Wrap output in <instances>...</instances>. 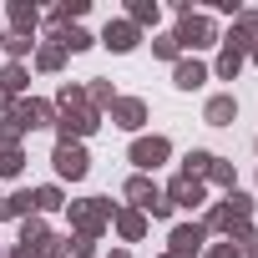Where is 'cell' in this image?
<instances>
[{"mask_svg":"<svg viewBox=\"0 0 258 258\" xmlns=\"http://www.w3.org/2000/svg\"><path fill=\"white\" fill-rule=\"evenodd\" d=\"M238 66H243V46H228V51H223V61H218V76H228V81H233V76H238Z\"/></svg>","mask_w":258,"mask_h":258,"instance_id":"16","label":"cell"},{"mask_svg":"<svg viewBox=\"0 0 258 258\" xmlns=\"http://www.w3.org/2000/svg\"><path fill=\"white\" fill-rule=\"evenodd\" d=\"M208 177H213V182H233V167H228V162H213V172H208Z\"/></svg>","mask_w":258,"mask_h":258,"instance_id":"29","label":"cell"},{"mask_svg":"<svg viewBox=\"0 0 258 258\" xmlns=\"http://www.w3.org/2000/svg\"><path fill=\"white\" fill-rule=\"evenodd\" d=\"M11 21H16V36H26V31L36 26V6H21V0H16V6H11Z\"/></svg>","mask_w":258,"mask_h":258,"instance_id":"15","label":"cell"},{"mask_svg":"<svg viewBox=\"0 0 258 258\" xmlns=\"http://www.w3.org/2000/svg\"><path fill=\"white\" fill-rule=\"evenodd\" d=\"M56 41H61V51H86V46H91V36H86V31H76V26H71V31H61Z\"/></svg>","mask_w":258,"mask_h":258,"instance_id":"17","label":"cell"},{"mask_svg":"<svg viewBox=\"0 0 258 258\" xmlns=\"http://www.w3.org/2000/svg\"><path fill=\"white\" fill-rule=\"evenodd\" d=\"M0 46H6V36H0Z\"/></svg>","mask_w":258,"mask_h":258,"instance_id":"33","label":"cell"},{"mask_svg":"<svg viewBox=\"0 0 258 258\" xmlns=\"http://www.w3.org/2000/svg\"><path fill=\"white\" fill-rule=\"evenodd\" d=\"M0 91H6V96H11V91H26V71H21V66H6V76H0Z\"/></svg>","mask_w":258,"mask_h":258,"instance_id":"21","label":"cell"},{"mask_svg":"<svg viewBox=\"0 0 258 258\" xmlns=\"http://www.w3.org/2000/svg\"><path fill=\"white\" fill-rule=\"evenodd\" d=\"M31 208H36V198H31V192H16V198L0 203V213H6V218H21V213H31Z\"/></svg>","mask_w":258,"mask_h":258,"instance_id":"14","label":"cell"},{"mask_svg":"<svg viewBox=\"0 0 258 258\" xmlns=\"http://www.w3.org/2000/svg\"><path fill=\"white\" fill-rule=\"evenodd\" d=\"M41 243H51L46 238V223H26L21 228V248H41Z\"/></svg>","mask_w":258,"mask_h":258,"instance_id":"18","label":"cell"},{"mask_svg":"<svg viewBox=\"0 0 258 258\" xmlns=\"http://www.w3.org/2000/svg\"><path fill=\"white\" fill-rule=\"evenodd\" d=\"M203 81H208V71H203L198 61H177V86H182V91H192V86H203Z\"/></svg>","mask_w":258,"mask_h":258,"instance_id":"13","label":"cell"},{"mask_svg":"<svg viewBox=\"0 0 258 258\" xmlns=\"http://www.w3.org/2000/svg\"><path fill=\"white\" fill-rule=\"evenodd\" d=\"M213 162H218L213 152H187V157H182V177H208Z\"/></svg>","mask_w":258,"mask_h":258,"instance_id":"12","label":"cell"},{"mask_svg":"<svg viewBox=\"0 0 258 258\" xmlns=\"http://www.w3.org/2000/svg\"><path fill=\"white\" fill-rule=\"evenodd\" d=\"M111 51H132L137 46V26L132 21H106V36H101Z\"/></svg>","mask_w":258,"mask_h":258,"instance_id":"8","label":"cell"},{"mask_svg":"<svg viewBox=\"0 0 258 258\" xmlns=\"http://www.w3.org/2000/svg\"><path fill=\"white\" fill-rule=\"evenodd\" d=\"M11 258H41V253H36V248H16Z\"/></svg>","mask_w":258,"mask_h":258,"instance_id":"31","label":"cell"},{"mask_svg":"<svg viewBox=\"0 0 258 258\" xmlns=\"http://www.w3.org/2000/svg\"><path fill=\"white\" fill-rule=\"evenodd\" d=\"M21 132H26V126H21V121H16V111H11V116H6V126H0V137H6V147H16V142H21Z\"/></svg>","mask_w":258,"mask_h":258,"instance_id":"24","label":"cell"},{"mask_svg":"<svg viewBox=\"0 0 258 258\" xmlns=\"http://www.w3.org/2000/svg\"><path fill=\"white\" fill-rule=\"evenodd\" d=\"M167 203H172V208H198V203H203V182H198V177H177V182L167 187Z\"/></svg>","mask_w":258,"mask_h":258,"instance_id":"6","label":"cell"},{"mask_svg":"<svg viewBox=\"0 0 258 258\" xmlns=\"http://www.w3.org/2000/svg\"><path fill=\"white\" fill-rule=\"evenodd\" d=\"M208 258H238V253H233V248H228V243H223V248H213V253H208Z\"/></svg>","mask_w":258,"mask_h":258,"instance_id":"30","label":"cell"},{"mask_svg":"<svg viewBox=\"0 0 258 258\" xmlns=\"http://www.w3.org/2000/svg\"><path fill=\"white\" fill-rule=\"evenodd\" d=\"M162 157H167V137H137L132 142V162L137 167H157Z\"/></svg>","mask_w":258,"mask_h":258,"instance_id":"4","label":"cell"},{"mask_svg":"<svg viewBox=\"0 0 258 258\" xmlns=\"http://www.w3.org/2000/svg\"><path fill=\"white\" fill-rule=\"evenodd\" d=\"M86 132H96V111H66V116H61V142L86 137Z\"/></svg>","mask_w":258,"mask_h":258,"instance_id":"7","label":"cell"},{"mask_svg":"<svg viewBox=\"0 0 258 258\" xmlns=\"http://www.w3.org/2000/svg\"><path fill=\"white\" fill-rule=\"evenodd\" d=\"M111 121H116V126H126V132H137V126L147 121V106H142V101H132V96H121V101H111Z\"/></svg>","mask_w":258,"mask_h":258,"instance_id":"5","label":"cell"},{"mask_svg":"<svg viewBox=\"0 0 258 258\" xmlns=\"http://www.w3.org/2000/svg\"><path fill=\"white\" fill-rule=\"evenodd\" d=\"M116 228L121 238H142V213H116Z\"/></svg>","mask_w":258,"mask_h":258,"instance_id":"19","label":"cell"},{"mask_svg":"<svg viewBox=\"0 0 258 258\" xmlns=\"http://www.w3.org/2000/svg\"><path fill=\"white\" fill-rule=\"evenodd\" d=\"M31 198H36V208H41V213H51V208H61V192H56V187H36Z\"/></svg>","mask_w":258,"mask_h":258,"instance_id":"23","label":"cell"},{"mask_svg":"<svg viewBox=\"0 0 258 258\" xmlns=\"http://www.w3.org/2000/svg\"><path fill=\"white\" fill-rule=\"evenodd\" d=\"M177 46H213V21L182 11V26H177Z\"/></svg>","mask_w":258,"mask_h":258,"instance_id":"2","label":"cell"},{"mask_svg":"<svg viewBox=\"0 0 258 258\" xmlns=\"http://www.w3.org/2000/svg\"><path fill=\"white\" fill-rule=\"evenodd\" d=\"M132 21H157V6H147V0H137V6H132Z\"/></svg>","mask_w":258,"mask_h":258,"instance_id":"25","label":"cell"},{"mask_svg":"<svg viewBox=\"0 0 258 258\" xmlns=\"http://www.w3.org/2000/svg\"><path fill=\"white\" fill-rule=\"evenodd\" d=\"M91 101H96V106H111L116 96H111V86H91Z\"/></svg>","mask_w":258,"mask_h":258,"instance_id":"28","label":"cell"},{"mask_svg":"<svg viewBox=\"0 0 258 258\" xmlns=\"http://www.w3.org/2000/svg\"><path fill=\"white\" fill-rule=\"evenodd\" d=\"M157 56H177V36H157Z\"/></svg>","mask_w":258,"mask_h":258,"instance_id":"27","label":"cell"},{"mask_svg":"<svg viewBox=\"0 0 258 258\" xmlns=\"http://www.w3.org/2000/svg\"><path fill=\"white\" fill-rule=\"evenodd\" d=\"M111 258H126V253H111Z\"/></svg>","mask_w":258,"mask_h":258,"instance_id":"32","label":"cell"},{"mask_svg":"<svg viewBox=\"0 0 258 258\" xmlns=\"http://www.w3.org/2000/svg\"><path fill=\"white\" fill-rule=\"evenodd\" d=\"M66 61V51H61V41H51V46H41V71H56Z\"/></svg>","mask_w":258,"mask_h":258,"instance_id":"22","label":"cell"},{"mask_svg":"<svg viewBox=\"0 0 258 258\" xmlns=\"http://www.w3.org/2000/svg\"><path fill=\"white\" fill-rule=\"evenodd\" d=\"M86 167H91V162H86V152H81L76 142H61V147H56V172H61V177L76 182V177H86Z\"/></svg>","mask_w":258,"mask_h":258,"instance_id":"3","label":"cell"},{"mask_svg":"<svg viewBox=\"0 0 258 258\" xmlns=\"http://www.w3.org/2000/svg\"><path fill=\"white\" fill-rule=\"evenodd\" d=\"M203 248V228H177L172 233V258H192Z\"/></svg>","mask_w":258,"mask_h":258,"instance_id":"9","label":"cell"},{"mask_svg":"<svg viewBox=\"0 0 258 258\" xmlns=\"http://www.w3.org/2000/svg\"><path fill=\"white\" fill-rule=\"evenodd\" d=\"M6 51H11V56H26V51H31V36H11Z\"/></svg>","mask_w":258,"mask_h":258,"instance_id":"26","label":"cell"},{"mask_svg":"<svg viewBox=\"0 0 258 258\" xmlns=\"http://www.w3.org/2000/svg\"><path fill=\"white\" fill-rule=\"evenodd\" d=\"M21 162H26V157H21V147H6V152H0V177H16V172H21Z\"/></svg>","mask_w":258,"mask_h":258,"instance_id":"20","label":"cell"},{"mask_svg":"<svg viewBox=\"0 0 258 258\" xmlns=\"http://www.w3.org/2000/svg\"><path fill=\"white\" fill-rule=\"evenodd\" d=\"M16 121L26 126V132H31V126H46V121H51V106H46V101H26V106L16 111Z\"/></svg>","mask_w":258,"mask_h":258,"instance_id":"10","label":"cell"},{"mask_svg":"<svg viewBox=\"0 0 258 258\" xmlns=\"http://www.w3.org/2000/svg\"><path fill=\"white\" fill-rule=\"evenodd\" d=\"M233 116H238V101H233V96H213V101H208V121H213V126H228Z\"/></svg>","mask_w":258,"mask_h":258,"instance_id":"11","label":"cell"},{"mask_svg":"<svg viewBox=\"0 0 258 258\" xmlns=\"http://www.w3.org/2000/svg\"><path fill=\"white\" fill-rule=\"evenodd\" d=\"M71 218H76L81 238H91V233H96V228H101V223L111 218V208H106L101 198H86V203H76V208H71Z\"/></svg>","mask_w":258,"mask_h":258,"instance_id":"1","label":"cell"}]
</instances>
